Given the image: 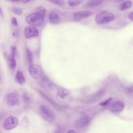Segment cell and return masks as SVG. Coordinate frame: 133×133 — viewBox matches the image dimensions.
Wrapping results in <instances>:
<instances>
[{
	"instance_id": "1",
	"label": "cell",
	"mask_w": 133,
	"mask_h": 133,
	"mask_svg": "<svg viewBox=\"0 0 133 133\" xmlns=\"http://www.w3.org/2000/svg\"><path fill=\"white\" fill-rule=\"evenodd\" d=\"M46 10L41 6L36 9L34 12L27 16L25 18L26 22L31 25L39 26L44 22Z\"/></svg>"
},
{
	"instance_id": "27",
	"label": "cell",
	"mask_w": 133,
	"mask_h": 133,
	"mask_svg": "<svg viewBox=\"0 0 133 133\" xmlns=\"http://www.w3.org/2000/svg\"><path fill=\"white\" fill-rule=\"evenodd\" d=\"M128 17L130 19L133 21V12L130 13L129 14Z\"/></svg>"
},
{
	"instance_id": "14",
	"label": "cell",
	"mask_w": 133,
	"mask_h": 133,
	"mask_svg": "<svg viewBox=\"0 0 133 133\" xmlns=\"http://www.w3.org/2000/svg\"><path fill=\"white\" fill-rule=\"evenodd\" d=\"M132 5V2L130 1L122 3L119 6V9L121 10H125L131 8Z\"/></svg>"
},
{
	"instance_id": "4",
	"label": "cell",
	"mask_w": 133,
	"mask_h": 133,
	"mask_svg": "<svg viewBox=\"0 0 133 133\" xmlns=\"http://www.w3.org/2000/svg\"><path fill=\"white\" fill-rule=\"evenodd\" d=\"M18 123V119L16 117L10 116L6 118L3 121V127L6 130H10L16 127Z\"/></svg>"
},
{
	"instance_id": "2",
	"label": "cell",
	"mask_w": 133,
	"mask_h": 133,
	"mask_svg": "<svg viewBox=\"0 0 133 133\" xmlns=\"http://www.w3.org/2000/svg\"><path fill=\"white\" fill-rule=\"evenodd\" d=\"M115 18V16L112 13L104 10L99 12L96 15L95 19L97 23L103 24L112 21Z\"/></svg>"
},
{
	"instance_id": "7",
	"label": "cell",
	"mask_w": 133,
	"mask_h": 133,
	"mask_svg": "<svg viewBox=\"0 0 133 133\" xmlns=\"http://www.w3.org/2000/svg\"><path fill=\"white\" fill-rule=\"evenodd\" d=\"M24 34L26 38H29L33 37L38 36L39 35V32L35 26H28L24 28Z\"/></svg>"
},
{
	"instance_id": "24",
	"label": "cell",
	"mask_w": 133,
	"mask_h": 133,
	"mask_svg": "<svg viewBox=\"0 0 133 133\" xmlns=\"http://www.w3.org/2000/svg\"><path fill=\"white\" fill-rule=\"evenodd\" d=\"M111 98H110L105 101L100 103L99 105L101 106H105L111 100Z\"/></svg>"
},
{
	"instance_id": "23",
	"label": "cell",
	"mask_w": 133,
	"mask_h": 133,
	"mask_svg": "<svg viewBox=\"0 0 133 133\" xmlns=\"http://www.w3.org/2000/svg\"><path fill=\"white\" fill-rule=\"evenodd\" d=\"M52 3L59 5H62L64 3V1L61 0H51L49 1Z\"/></svg>"
},
{
	"instance_id": "10",
	"label": "cell",
	"mask_w": 133,
	"mask_h": 133,
	"mask_svg": "<svg viewBox=\"0 0 133 133\" xmlns=\"http://www.w3.org/2000/svg\"><path fill=\"white\" fill-rule=\"evenodd\" d=\"M90 119L87 115H83L76 120L75 124L77 127L81 128L85 126L89 122Z\"/></svg>"
},
{
	"instance_id": "22",
	"label": "cell",
	"mask_w": 133,
	"mask_h": 133,
	"mask_svg": "<svg viewBox=\"0 0 133 133\" xmlns=\"http://www.w3.org/2000/svg\"><path fill=\"white\" fill-rule=\"evenodd\" d=\"M16 47L15 46H11V51L10 56L15 57Z\"/></svg>"
},
{
	"instance_id": "8",
	"label": "cell",
	"mask_w": 133,
	"mask_h": 133,
	"mask_svg": "<svg viewBox=\"0 0 133 133\" xmlns=\"http://www.w3.org/2000/svg\"><path fill=\"white\" fill-rule=\"evenodd\" d=\"M19 97L18 93L13 92L9 94L7 96L6 101L8 105L10 106L16 105L19 102Z\"/></svg>"
},
{
	"instance_id": "28",
	"label": "cell",
	"mask_w": 133,
	"mask_h": 133,
	"mask_svg": "<svg viewBox=\"0 0 133 133\" xmlns=\"http://www.w3.org/2000/svg\"><path fill=\"white\" fill-rule=\"evenodd\" d=\"M67 133H77L75 131L73 130H69L68 132Z\"/></svg>"
},
{
	"instance_id": "13",
	"label": "cell",
	"mask_w": 133,
	"mask_h": 133,
	"mask_svg": "<svg viewBox=\"0 0 133 133\" xmlns=\"http://www.w3.org/2000/svg\"><path fill=\"white\" fill-rule=\"evenodd\" d=\"M103 2L102 0H90L87 3V6L89 8H94L100 5Z\"/></svg>"
},
{
	"instance_id": "17",
	"label": "cell",
	"mask_w": 133,
	"mask_h": 133,
	"mask_svg": "<svg viewBox=\"0 0 133 133\" xmlns=\"http://www.w3.org/2000/svg\"><path fill=\"white\" fill-rule=\"evenodd\" d=\"M9 62L11 68L12 69H15L16 66V62L15 57L10 56Z\"/></svg>"
},
{
	"instance_id": "12",
	"label": "cell",
	"mask_w": 133,
	"mask_h": 133,
	"mask_svg": "<svg viewBox=\"0 0 133 133\" xmlns=\"http://www.w3.org/2000/svg\"><path fill=\"white\" fill-rule=\"evenodd\" d=\"M41 79V84L44 88L49 89L52 86L51 82L48 77L43 75Z\"/></svg>"
},
{
	"instance_id": "18",
	"label": "cell",
	"mask_w": 133,
	"mask_h": 133,
	"mask_svg": "<svg viewBox=\"0 0 133 133\" xmlns=\"http://www.w3.org/2000/svg\"><path fill=\"white\" fill-rule=\"evenodd\" d=\"M12 12L15 14L21 15L23 12V9L19 8L14 7L12 9Z\"/></svg>"
},
{
	"instance_id": "19",
	"label": "cell",
	"mask_w": 133,
	"mask_h": 133,
	"mask_svg": "<svg viewBox=\"0 0 133 133\" xmlns=\"http://www.w3.org/2000/svg\"><path fill=\"white\" fill-rule=\"evenodd\" d=\"M82 2V0H69L68 3L70 6H74L80 4Z\"/></svg>"
},
{
	"instance_id": "11",
	"label": "cell",
	"mask_w": 133,
	"mask_h": 133,
	"mask_svg": "<svg viewBox=\"0 0 133 133\" xmlns=\"http://www.w3.org/2000/svg\"><path fill=\"white\" fill-rule=\"evenodd\" d=\"M124 106V104L122 102L116 101L112 104L111 108V110L114 112H119L123 110Z\"/></svg>"
},
{
	"instance_id": "26",
	"label": "cell",
	"mask_w": 133,
	"mask_h": 133,
	"mask_svg": "<svg viewBox=\"0 0 133 133\" xmlns=\"http://www.w3.org/2000/svg\"><path fill=\"white\" fill-rule=\"evenodd\" d=\"M18 31L17 30H15L13 32L12 35L14 37H17L18 36Z\"/></svg>"
},
{
	"instance_id": "16",
	"label": "cell",
	"mask_w": 133,
	"mask_h": 133,
	"mask_svg": "<svg viewBox=\"0 0 133 133\" xmlns=\"http://www.w3.org/2000/svg\"><path fill=\"white\" fill-rule=\"evenodd\" d=\"M26 53L27 60L30 66L33 64L32 55L31 51L28 48H26Z\"/></svg>"
},
{
	"instance_id": "3",
	"label": "cell",
	"mask_w": 133,
	"mask_h": 133,
	"mask_svg": "<svg viewBox=\"0 0 133 133\" xmlns=\"http://www.w3.org/2000/svg\"><path fill=\"white\" fill-rule=\"evenodd\" d=\"M39 112L42 118L46 121L51 122L56 118V115L54 112L45 105H42L40 107Z\"/></svg>"
},
{
	"instance_id": "30",
	"label": "cell",
	"mask_w": 133,
	"mask_h": 133,
	"mask_svg": "<svg viewBox=\"0 0 133 133\" xmlns=\"http://www.w3.org/2000/svg\"><path fill=\"white\" fill-rule=\"evenodd\" d=\"M30 1L29 0H23V1H21L23 3H26L28 2L29 1Z\"/></svg>"
},
{
	"instance_id": "9",
	"label": "cell",
	"mask_w": 133,
	"mask_h": 133,
	"mask_svg": "<svg viewBox=\"0 0 133 133\" xmlns=\"http://www.w3.org/2000/svg\"><path fill=\"white\" fill-rule=\"evenodd\" d=\"M92 14V12L89 11L79 12L74 14L73 18L75 21H79L90 16Z\"/></svg>"
},
{
	"instance_id": "5",
	"label": "cell",
	"mask_w": 133,
	"mask_h": 133,
	"mask_svg": "<svg viewBox=\"0 0 133 133\" xmlns=\"http://www.w3.org/2000/svg\"><path fill=\"white\" fill-rule=\"evenodd\" d=\"M29 71L31 76L35 79H38L43 76L42 68L36 64H32L29 66Z\"/></svg>"
},
{
	"instance_id": "21",
	"label": "cell",
	"mask_w": 133,
	"mask_h": 133,
	"mask_svg": "<svg viewBox=\"0 0 133 133\" xmlns=\"http://www.w3.org/2000/svg\"><path fill=\"white\" fill-rule=\"evenodd\" d=\"M64 89L62 88L59 89L57 92V95L61 98H63L64 97Z\"/></svg>"
},
{
	"instance_id": "29",
	"label": "cell",
	"mask_w": 133,
	"mask_h": 133,
	"mask_svg": "<svg viewBox=\"0 0 133 133\" xmlns=\"http://www.w3.org/2000/svg\"><path fill=\"white\" fill-rule=\"evenodd\" d=\"M0 15L1 17H3V13L1 7L0 8Z\"/></svg>"
},
{
	"instance_id": "6",
	"label": "cell",
	"mask_w": 133,
	"mask_h": 133,
	"mask_svg": "<svg viewBox=\"0 0 133 133\" xmlns=\"http://www.w3.org/2000/svg\"><path fill=\"white\" fill-rule=\"evenodd\" d=\"M63 14L59 10H54L50 13L49 18L50 22L54 24H57L61 22Z\"/></svg>"
},
{
	"instance_id": "20",
	"label": "cell",
	"mask_w": 133,
	"mask_h": 133,
	"mask_svg": "<svg viewBox=\"0 0 133 133\" xmlns=\"http://www.w3.org/2000/svg\"><path fill=\"white\" fill-rule=\"evenodd\" d=\"M22 99L25 102L28 103L31 101V99L30 97L26 94H24L22 96Z\"/></svg>"
},
{
	"instance_id": "31",
	"label": "cell",
	"mask_w": 133,
	"mask_h": 133,
	"mask_svg": "<svg viewBox=\"0 0 133 133\" xmlns=\"http://www.w3.org/2000/svg\"><path fill=\"white\" fill-rule=\"evenodd\" d=\"M55 133H62L59 130H57L55 132Z\"/></svg>"
},
{
	"instance_id": "25",
	"label": "cell",
	"mask_w": 133,
	"mask_h": 133,
	"mask_svg": "<svg viewBox=\"0 0 133 133\" xmlns=\"http://www.w3.org/2000/svg\"><path fill=\"white\" fill-rule=\"evenodd\" d=\"M11 23L12 25L14 26H17L18 25L17 20L15 17H13L11 19Z\"/></svg>"
},
{
	"instance_id": "15",
	"label": "cell",
	"mask_w": 133,
	"mask_h": 133,
	"mask_svg": "<svg viewBox=\"0 0 133 133\" xmlns=\"http://www.w3.org/2000/svg\"><path fill=\"white\" fill-rule=\"evenodd\" d=\"M16 78L18 83L21 84L23 85L25 82V78L22 72L20 71H18L16 74Z\"/></svg>"
}]
</instances>
